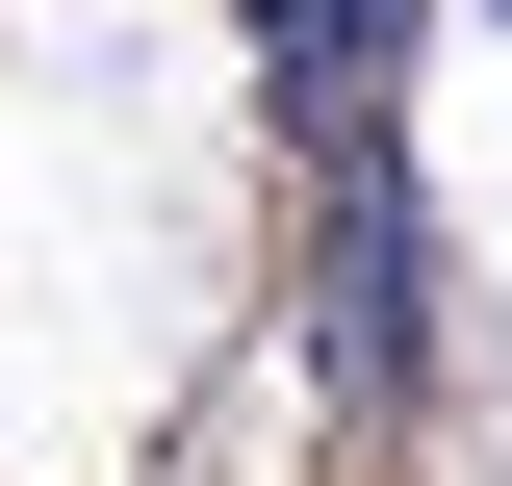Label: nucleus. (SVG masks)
<instances>
[{
  "label": "nucleus",
  "instance_id": "obj_1",
  "mask_svg": "<svg viewBox=\"0 0 512 486\" xmlns=\"http://www.w3.org/2000/svg\"><path fill=\"white\" fill-rule=\"evenodd\" d=\"M308 333H333V384H410L436 359V205H410V154L384 128H308Z\"/></svg>",
  "mask_w": 512,
  "mask_h": 486
},
{
  "label": "nucleus",
  "instance_id": "obj_2",
  "mask_svg": "<svg viewBox=\"0 0 512 486\" xmlns=\"http://www.w3.org/2000/svg\"><path fill=\"white\" fill-rule=\"evenodd\" d=\"M256 77H282V128H384V77H410V26L436 0H231Z\"/></svg>",
  "mask_w": 512,
  "mask_h": 486
}]
</instances>
